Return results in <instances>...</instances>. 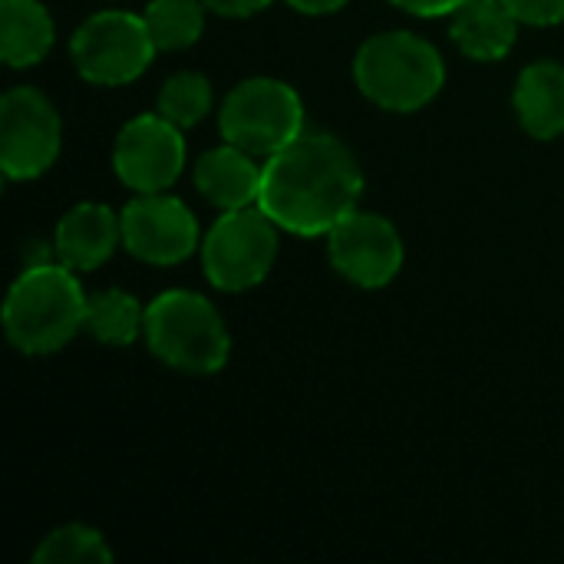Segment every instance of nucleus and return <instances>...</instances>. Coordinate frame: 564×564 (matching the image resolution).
<instances>
[{
	"mask_svg": "<svg viewBox=\"0 0 564 564\" xmlns=\"http://www.w3.org/2000/svg\"><path fill=\"white\" fill-rule=\"evenodd\" d=\"M360 195L364 172L354 152L330 132H301L264 162L258 208L281 231L317 238L350 215Z\"/></svg>",
	"mask_w": 564,
	"mask_h": 564,
	"instance_id": "1",
	"label": "nucleus"
},
{
	"mask_svg": "<svg viewBox=\"0 0 564 564\" xmlns=\"http://www.w3.org/2000/svg\"><path fill=\"white\" fill-rule=\"evenodd\" d=\"M86 304L89 297L73 268L63 261L26 264L3 301L7 340L26 357L56 354L86 330Z\"/></svg>",
	"mask_w": 564,
	"mask_h": 564,
	"instance_id": "2",
	"label": "nucleus"
},
{
	"mask_svg": "<svg viewBox=\"0 0 564 564\" xmlns=\"http://www.w3.org/2000/svg\"><path fill=\"white\" fill-rule=\"evenodd\" d=\"M354 79L357 89L380 109L416 112L440 96L446 63L430 40L410 30H390L370 36L357 50Z\"/></svg>",
	"mask_w": 564,
	"mask_h": 564,
	"instance_id": "3",
	"label": "nucleus"
},
{
	"mask_svg": "<svg viewBox=\"0 0 564 564\" xmlns=\"http://www.w3.org/2000/svg\"><path fill=\"white\" fill-rule=\"evenodd\" d=\"M149 350L182 373H218L228 364L231 337L218 307L195 291H162L145 307Z\"/></svg>",
	"mask_w": 564,
	"mask_h": 564,
	"instance_id": "4",
	"label": "nucleus"
},
{
	"mask_svg": "<svg viewBox=\"0 0 564 564\" xmlns=\"http://www.w3.org/2000/svg\"><path fill=\"white\" fill-rule=\"evenodd\" d=\"M218 129L225 142L271 159L304 132V102L294 86L271 76H254L225 96Z\"/></svg>",
	"mask_w": 564,
	"mask_h": 564,
	"instance_id": "5",
	"label": "nucleus"
},
{
	"mask_svg": "<svg viewBox=\"0 0 564 564\" xmlns=\"http://www.w3.org/2000/svg\"><path fill=\"white\" fill-rule=\"evenodd\" d=\"M278 231V221L258 205L221 212L202 241V264L212 288L228 294L258 288L274 268Z\"/></svg>",
	"mask_w": 564,
	"mask_h": 564,
	"instance_id": "6",
	"label": "nucleus"
},
{
	"mask_svg": "<svg viewBox=\"0 0 564 564\" xmlns=\"http://www.w3.org/2000/svg\"><path fill=\"white\" fill-rule=\"evenodd\" d=\"M155 50L145 17L129 10H99L69 40L73 66L93 86H126L139 79Z\"/></svg>",
	"mask_w": 564,
	"mask_h": 564,
	"instance_id": "7",
	"label": "nucleus"
},
{
	"mask_svg": "<svg viewBox=\"0 0 564 564\" xmlns=\"http://www.w3.org/2000/svg\"><path fill=\"white\" fill-rule=\"evenodd\" d=\"M63 142L56 106L33 86H13L0 99V169L10 182L40 178L53 169Z\"/></svg>",
	"mask_w": 564,
	"mask_h": 564,
	"instance_id": "8",
	"label": "nucleus"
},
{
	"mask_svg": "<svg viewBox=\"0 0 564 564\" xmlns=\"http://www.w3.org/2000/svg\"><path fill=\"white\" fill-rule=\"evenodd\" d=\"M112 169L119 182L139 195L165 192L185 169V139L162 112H142L129 119L112 145Z\"/></svg>",
	"mask_w": 564,
	"mask_h": 564,
	"instance_id": "9",
	"label": "nucleus"
},
{
	"mask_svg": "<svg viewBox=\"0 0 564 564\" xmlns=\"http://www.w3.org/2000/svg\"><path fill=\"white\" fill-rule=\"evenodd\" d=\"M327 254L340 278L357 288H387L403 268V238L377 212L354 208L327 231Z\"/></svg>",
	"mask_w": 564,
	"mask_h": 564,
	"instance_id": "10",
	"label": "nucleus"
},
{
	"mask_svg": "<svg viewBox=\"0 0 564 564\" xmlns=\"http://www.w3.org/2000/svg\"><path fill=\"white\" fill-rule=\"evenodd\" d=\"M122 245L145 264H182L198 248V221L192 208L165 192H149L122 208Z\"/></svg>",
	"mask_w": 564,
	"mask_h": 564,
	"instance_id": "11",
	"label": "nucleus"
},
{
	"mask_svg": "<svg viewBox=\"0 0 564 564\" xmlns=\"http://www.w3.org/2000/svg\"><path fill=\"white\" fill-rule=\"evenodd\" d=\"M119 241H122V218L109 205H99V202L73 205L53 231L56 261H63L76 274L96 271L99 264H106Z\"/></svg>",
	"mask_w": 564,
	"mask_h": 564,
	"instance_id": "12",
	"label": "nucleus"
},
{
	"mask_svg": "<svg viewBox=\"0 0 564 564\" xmlns=\"http://www.w3.org/2000/svg\"><path fill=\"white\" fill-rule=\"evenodd\" d=\"M254 159L258 155H251L231 142L208 149L195 165V188L205 195L208 205H215L221 212L258 205L264 169Z\"/></svg>",
	"mask_w": 564,
	"mask_h": 564,
	"instance_id": "13",
	"label": "nucleus"
},
{
	"mask_svg": "<svg viewBox=\"0 0 564 564\" xmlns=\"http://www.w3.org/2000/svg\"><path fill=\"white\" fill-rule=\"evenodd\" d=\"M456 46L479 63H492L512 53L519 36V17L506 0H466L449 23Z\"/></svg>",
	"mask_w": 564,
	"mask_h": 564,
	"instance_id": "14",
	"label": "nucleus"
},
{
	"mask_svg": "<svg viewBox=\"0 0 564 564\" xmlns=\"http://www.w3.org/2000/svg\"><path fill=\"white\" fill-rule=\"evenodd\" d=\"M522 129L535 139H558L564 132V66L555 59L529 63L512 93Z\"/></svg>",
	"mask_w": 564,
	"mask_h": 564,
	"instance_id": "15",
	"label": "nucleus"
},
{
	"mask_svg": "<svg viewBox=\"0 0 564 564\" xmlns=\"http://www.w3.org/2000/svg\"><path fill=\"white\" fill-rule=\"evenodd\" d=\"M53 17L40 0H0V56L13 69L36 66L53 50Z\"/></svg>",
	"mask_w": 564,
	"mask_h": 564,
	"instance_id": "16",
	"label": "nucleus"
},
{
	"mask_svg": "<svg viewBox=\"0 0 564 564\" xmlns=\"http://www.w3.org/2000/svg\"><path fill=\"white\" fill-rule=\"evenodd\" d=\"M86 330L99 344L129 347L139 334H145V307L119 288L99 291L86 304Z\"/></svg>",
	"mask_w": 564,
	"mask_h": 564,
	"instance_id": "17",
	"label": "nucleus"
},
{
	"mask_svg": "<svg viewBox=\"0 0 564 564\" xmlns=\"http://www.w3.org/2000/svg\"><path fill=\"white\" fill-rule=\"evenodd\" d=\"M205 13L208 7L202 0H152L142 17L155 46L175 53L198 43V36L205 33Z\"/></svg>",
	"mask_w": 564,
	"mask_h": 564,
	"instance_id": "18",
	"label": "nucleus"
},
{
	"mask_svg": "<svg viewBox=\"0 0 564 564\" xmlns=\"http://www.w3.org/2000/svg\"><path fill=\"white\" fill-rule=\"evenodd\" d=\"M36 564H109L112 562V549L106 542V535L93 525H63L56 532H50L36 552Z\"/></svg>",
	"mask_w": 564,
	"mask_h": 564,
	"instance_id": "19",
	"label": "nucleus"
},
{
	"mask_svg": "<svg viewBox=\"0 0 564 564\" xmlns=\"http://www.w3.org/2000/svg\"><path fill=\"white\" fill-rule=\"evenodd\" d=\"M212 83L208 76L195 73V69H182L175 76H169L159 89V112L175 122L178 129H192L198 126L208 112H212Z\"/></svg>",
	"mask_w": 564,
	"mask_h": 564,
	"instance_id": "20",
	"label": "nucleus"
},
{
	"mask_svg": "<svg viewBox=\"0 0 564 564\" xmlns=\"http://www.w3.org/2000/svg\"><path fill=\"white\" fill-rule=\"evenodd\" d=\"M519 23L529 26H555L564 20V0H506Z\"/></svg>",
	"mask_w": 564,
	"mask_h": 564,
	"instance_id": "21",
	"label": "nucleus"
},
{
	"mask_svg": "<svg viewBox=\"0 0 564 564\" xmlns=\"http://www.w3.org/2000/svg\"><path fill=\"white\" fill-rule=\"evenodd\" d=\"M390 3L413 17H453L466 0H390Z\"/></svg>",
	"mask_w": 564,
	"mask_h": 564,
	"instance_id": "22",
	"label": "nucleus"
},
{
	"mask_svg": "<svg viewBox=\"0 0 564 564\" xmlns=\"http://www.w3.org/2000/svg\"><path fill=\"white\" fill-rule=\"evenodd\" d=\"M202 3L218 17H251V13L271 7L274 0H202Z\"/></svg>",
	"mask_w": 564,
	"mask_h": 564,
	"instance_id": "23",
	"label": "nucleus"
},
{
	"mask_svg": "<svg viewBox=\"0 0 564 564\" xmlns=\"http://www.w3.org/2000/svg\"><path fill=\"white\" fill-rule=\"evenodd\" d=\"M297 13H307V17H327V13H337L347 0H288Z\"/></svg>",
	"mask_w": 564,
	"mask_h": 564,
	"instance_id": "24",
	"label": "nucleus"
}]
</instances>
